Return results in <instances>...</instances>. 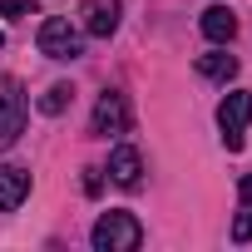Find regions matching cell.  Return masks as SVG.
<instances>
[{
  "label": "cell",
  "mask_w": 252,
  "mask_h": 252,
  "mask_svg": "<svg viewBox=\"0 0 252 252\" xmlns=\"http://www.w3.org/2000/svg\"><path fill=\"white\" fill-rule=\"evenodd\" d=\"M89 242H94L99 252H134V247L144 242V222H139L134 213H124V208H109V213H99Z\"/></svg>",
  "instance_id": "6da1fadb"
},
{
  "label": "cell",
  "mask_w": 252,
  "mask_h": 252,
  "mask_svg": "<svg viewBox=\"0 0 252 252\" xmlns=\"http://www.w3.org/2000/svg\"><path fill=\"white\" fill-rule=\"evenodd\" d=\"M25 114H30V99H25V84L20 79H0V154H5L20 134H25Z\"/></svg>",
  "instance_id": "7a4b0ae2"
},
{
  "label": "cell",
  "mask_w": 252,
  "mask_h": 252,
  "mask_svg": "<svg viewBox=\"0 0 252 252\" xmlns=\"http://www.w3.org/2000/svg\"><path fill=\"white\" fill-rule=\"evenodd\" d=\"M40 55L45 60H79L84 55V30L69 25L64 15H50L40 25Z\"/></svg>",
  "instance_id": "3957f363"
},
{
  "label": "cell",
  "mask_w": 252,
  "mask_h": 252,
  "mask_svg": "<svg viewBox=\"0 0 252 252\" xmlns=\"http://www.w3.org/2000/svg\"><path fill=\"white\" fill-rule=\"evenodd\" d=\"M247 124H252V89H237L218 104V129H222V149L237 154L242 149V134H247Z\"/></svg>",
  "instance_id": "277c9868"
},
{
  "label": "cell",
  "mask_w": 252,
  "mask_h": 252,
  "mask_svg": "<svg viewBox=\"0 0 252 252\" xmlns=\"http://www.w3.org/2000/svg\"><path fill=\"white\" fill-rule=\"evenodd\" d=\"M124 129H129V99L119 89H104L99 104H94V119H89V134L109 139V134H124Z\"/></svg>",
  "instance_id": "5b68a950"
},
{
  "label": "cell",
  "mask_w": 252,
  "mask_h": 252,
  "mask_svg": "<svg viewBox=\"0 0 252 252\" xmlns=\"http://www.w3.org/2000/svg\"><path fill=\"white\" fill-rule=\"evenodd\" d=\"M84 35H94V40H109L114 30H119V0H84Z\"/></svg>",
  "instance_id": "8992f818"
},
{
  "label": "cell",
  "mask_w": 252,
  "mask_h": 252,
  "mask_svg": "<svg viewBox=\"0 0 252 252\" xmlns=\"http://www.w3.org/2000/svg\"><path fill=\"white\" fill-rule=\"evenodd\" d=\"M109 178H114L119 188H139V178H144V158H139V149L119 144V149L109 154Z\"/></svg>",
  "instance_id": "52a82bcc"
},
{
  "label": "cell",
  "mask_w": 252,
  "mask_h": 252,
  "mask_svg": "<svg viewBox=\"0 0 252 252\" xmlns=\"http://www.w3.org/2000/svg\"><path fill=\"white\" fill-rule=\"evenodd\" d=\"M25 198H30V168H20V163L0 168V213H15Z\"/></svg>",
  "instance_id": "ba28073f"
},
{
  "label": "cell",
  "mask_w": 252,
  "mask_h": 252,
  "mask_svg": "<svg viewBox=\"0 0 252 252\" xmlns=\"http://www.w3.org/2000/svg\"><path fill=\"white\" fill-rule=\"evenodd\" d=\"M203 35H208L213 45H227V40L237 35V15H232L227 5H208V10H203Z\"/></svg>",
  "instance_id": "9c48e42d"
},
{
  "label": "cell",
  "mask_w": 252,
  "mask_h": 252,
  "mask_svg": "<svg viewBox=\"0 0 252 252\" xmlns=\"http://www.w3.org/2000/svg\"><path fill=\"white\" fill-rule=\"evenodd\" d=\"M232 242H252V173L237 183V218H232Z\"/></svg>",
  "instance_id": "30bf717a"
},
{
  "label": "cell",
  "mask_w": 252,
  "mask_h": 252,
  "mask_svg": "<svg viewBox=\"0 0 252 252\" xmlns=\"http://www.w3.org/2000/svg\"><path fill=\"white\" fill-rule=\"evenodd\" d=\"M198 74H203V79H218V84H227V79L237 74V60H232L227 50H208V55H198Z\"/></svg>",
  "instance_id": "8fae6325"
},
{
  "label": "cell",
  "mask_w": 252,
  "mask_h": 252,
  "mask_svg": "<svg viewBox=\"0 0 252 252\" xmlns=\"http://www.w3.org/2000/svg\"><path fill=\"white\" fill-rule=\"evenodd\" d=\"M69 99H74V89H69V84H50V89L40 94V109H45V114H64V109H69Z\"/></svg>",
  "instance_id": "7c38bea8"
},
{
  "label": "cell",
  "mask_w": 252,
  "mask_h": 252,
  "mask_svg": "<svg viewBox=\"0 0 252 252\" xmlns=\"http://www.w3.org/2000/svg\"><path fill=\"white\" fill-rule=\"evenodd\" d=\"M0 15H5V20H20V15H35V0H0Z\"/></svg>",
  "instance_id": "4fadbf2b"
},
{
  "label": "cell",
  "mask_w": 252,
  "mask_h": 252,
  "mask_svg": "<svg viewBox=\"0 0 252 252\" xmlns=\"http://www.w3.org/2000/svg\"><path fill=\"white\" fill-rule=\"evenodd\" d=\"M84 193H99V168H84Z\"/></svg>",
  "instance_id": "5bb4252c"
},
{
  "label": "cell",
  "mask_w": 252,
  "mask_h": 252,
  "mask_svg": "<svg viewBox=\"0 0 252 252\" xmlns=\"http://www.w3.org/2000/svg\"><path fill=\"white\" fill-rule=\"evenodd\" d=\"M0 50H5V35H0Z\"/></svg>",
  "instance_id": "9a60e30c"
}]
</instances>
